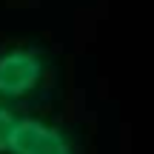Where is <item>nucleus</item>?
Masks as SVG:
<instances>
[{"label":"nucleus","instance_id":"f03ea898","mask_svg":"<svg viewBox=\"0 0 154 154\" xmlns=\"http://www.w3.org/2000/svg\"><path fill=\"white\" fill-rule=\"evenodd\" d=\"M9 154H80L69 126L40 114H20L9 140Z\"/></svg>","mask_w":154,"mask_h":154},{"label":"nucleus","instance_id":"7ed1b4c3","mask_svg":"<svg viewBox=\"0 0 154 154\" xmlns=\"http://www.w3.org/2000/svg\"><path fill=\"white\" fill-rule=\"evenodd\" d=\"M17 120H20V114L14 111V106L0 100V154H9V140L14 134Z\"/></svg>","mask_w":154,"mask_h":154},{"label":"nucleus","instance_id":"20e7f679","mask_svg":"<svg viewBox=\"0 0 154 154\" xmlns=\"http://www.w3.org/2000/svg\"><path fill=\"white\" fill-rule=\"evenodd\" d=\"M0 100H3V97H0Z\"/></svg>","mask_w":154,"mask_h":154},{"label":"nucleus","instance_id":"f257e3e1","mask_svg":"<svg viewBox=\"0 0 154 154\" xmlns=\"http://www.w3.org/2000/svg\"><path fill=\"white\" fill-rule=\"evenodd\" d=\"M49 57L32 43H11L0 49V97L6 103H23L34 97L49 80Z\"/></svg>","mask_w":154,"mask_h":154}]
</instances>
